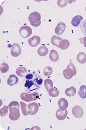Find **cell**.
I'll list each match as a JSON object with an SVG mask.
<instances>
[{
	"label": "cell",
	"instance_id": "cell-28",
	"mask_svg": "<svg viewBox=\"0 0 86 130\" xmlns=\"http://www.w3.org/2000/svg\"><path fill=\"white\" fill-rule=\"evenodd\" d=\"M53 72V70L51 67L48 66L46 67L44 70V75L46 77H49Z\"/></svg>",
	"mask_w": 86,
	"mask_h": 130
},
{
	"label": "cell",
	"instance_id": "cell-36",
	"mask_svg": "<svg viewBox=\"0 0 86 130\" xmlns=\"http://www.w3.org/2000/svg\"><path fill=\"white\" fill-rule=\"evenodd\" d=\"M85 11H86V7H85Z\"/></svg>",
	"mask_w": 86,
	"mask_h": 130
},
{
	"label": "cell",
	"instance_id": "cell-20",
	"mask_svg": "<svg viewBox=\"0 0 86 130\" xmlns=\"http://www.w3.org/2000/svg\"><path fill=\"white\" fill-rule=\"evenodd\" d=\"M76 89L74 86H72L71 87L67 88L65 91V93L68 96L71 97L74 96L76 94Z\"/></svg>",
	"mask_w": 86,
	"mask_h": 130
},
{
	"label": "cell",
	"instance_id": "cell-4",
	"mask_svg": "<svg viewBox=\"0 0 86 130\" xmlns=\"http://www.w3.org/2000/svg\"><path fill=\"white\" fill-rule=\"evenodd\" d=\"M21 98L22 100L26 102H31L32 101L37 100L39 98V94L36 92H34L31 94L25 92L22 93L21 94Z\"/></svg>",
	"mask_w": 86,
	"mask_h": 130
},
{
	"label": "cell",
	"instance_id": "cell-3",
	"mask_svg": "<svg viewBox=\"0 0 86 130\" xmlns=\"http://www.w3.org/2000/svg\"><path fill=\"white\" fill-rule=\"evenodd\" d=\"M28 19L32 26L38 27L41 24V17L38 12L34 11L29 15Z\"/></svg>",
	"mask_w": 86,
	"mask_h": 130
},
{
	"label": "cell",
	"instance_id": "cell-9",
	"mask_svg": "<svg viewBox=\"0 0 86 130\" xmlns=\"http://www.w3.org/2000/svg\"><path fill=\"white\" fill-rule=\"evenodd\" d=\"M66 25L63 22H59L55 29L56 34L58 36L61 35L65 30Z\"/></svg>",
	"mask_w": 86,
	"mask_h": 130
},
{
	"label": "cell",
	"instance_id": "cell-34",
	"mask_svg": "<svg viewBox=\"0 0 86 130\" xmlns=\"http://www.w3.org/2000/svg\"><path fill=\"white\" fill-rule=\"evenodd\" d=\"M33 77V75L31 73L28 74L26 75V79L28 80H31Z\"/></svg>",
	"mask_w": 86,
	"mask_h": 130
},
{
	"label": "cell",
	"instance_id": "cell-10",
	"mask_svg": "<svg viewBox=\"0 0 86 130\" xmlns=\"http://www.w3.org/2000/svg\"><path fill=\"white\" fill-rule=\"evenodd\" d=\"M40 38L39 37L34 36L28 40V43L31 47H35L40 44Z\"/></svg>",
	"mask_w": 86,
	"mask_h": 130
},
{
	"label": "cell",
	"instance_id": "cell-22",
	"mask_svg": "<svg viewBox=\"0 0 86 130\" xmlns=\"http://www.w3.org/2000/svg\"><path fill=\"white\" fill-rule=\"evenodd\" d=\"M78 94L80 98L82 99L86 98V86L82 85L80 87Z\"/></svg>",
	"mask_w": 86,
	"mask_h": 130
},
{
	"label": "cell",
	"instance_id": "cell-31",
	"mask_svg": "<svg viewBox=\"0 0 86 130\" xmlns=\"http://www.w3.org/2000/svg\"><path fill=\"white\" fill-rule=\"evenodd\" d=\"M68 1H61L59 0L57 1V5L60 7H66L67 5Z\"/></svg>",
	"mask_w": 86,
	"mask_h": 130
},
{
	"label": "cell",
	"instance_id": "cell-12",
	"mask_svg": "<svg viewBox=\"0 0 86 130\" xmlns=\"http://www.w3.org/2000/svg\"><path fill=\"white\" fill-rule=\"evenodd\" d=\"M58 104L60 109L64 111L68 107L69 103L66 99L62 98L59 100Z\"/></svg>",
	"mask_w": 86,
	"mask_h": 130
},
{
	"label": "cell",
	"instance_id": "cell-19",
	"mask_svg": "<svg viewBox=\"0 0 86 130\" xmlns=\"http://www.w3.org/2000/svg\"><path fill=\"white\" fill-rule=\"evenodd\" d=\"M70 45L69 41L67 39H64L60 41L59 43V48L62 50H65L67 49Z\"/></svg>",
	"mask_w": 86,
	"mask_h": 130
},
{
	"label": "cell",
	"instance_id": "cell-11",
	"mask_svg": "<svg viewBox=\"0 0 86 130\" xmlns=\"http://www.w3.org/2000/svg\"><path fill=\"white\" fill-rule=\"evenodd\" d=\"M68 114V112L67 110L63 111L59 109L57 111L56 116V118L58 120H63L66 119Z\"/></svg>",
	"mask_w": 86,
	"mask_h": 130
},
{
	"label": "cell",
	"instance_id": "cell-26",
	"mask_svg": "<svg viewBox=\"0 0 86 130\" xmlns=\"http://www.w3.org/2000/svg\"><path fill=\"white\" fill-rule=\"evenodd\" d=\"M34 80H26V83H25V87L28 89H31V88L33 86H35L38 87V86L37 85H36V81H35V83L34 82V81H33Z\"/></svg>",
	"mask_w": 86,
	"mask_h": 130
},
{
	"label": "cell",
	"instance_id": "cell-27",
	"mask_svg": "<svg viewBox=\"0 0 86 130\" xmlns=\"http://www.w3.org/2000/svg\"><path fill=\"white\" fill-rule=\"evenodd\" d=\"M9 66L6 63H3L1 64L0 67V70L2 73H5L9 71Z\"/></svg>",
	"mask_w": 86,
	"mask_h": 130
},
{
	"label": "cell",
	"instance_id": "cell-16",
	"mask_svg": "<svg viewBox=\"0 0 86 130\" xmlns=\"http://www.w3.org/2000/svg\"><path fill=\"white\" fill-rule=\"evenodd\" d=\"M49 53V50L47 46H40L37 50V53L39 55L44 57L47 55Z\"/></svg>",
	"mask_w": 86,
	"mask_h": 130
},
{
	"label": "cell",
	"instance_id": "cell-18",
	"mask_svg": "<svg viewBox=\"0 0 86 130\" xmlns=\"http://www.w3.org/2000/svg\"><path fill=\"white\" fill-rule=\"evenodd\" d=\"M77 61L81 64H84L86 63V54L85 53H79L77 56Z\"/></svg>",
	"mask_w": 86,
	"mask_h": 130
},
{
	"label": "cell",
	"instance_id": "cell-7",
	"mask_svg": "<svg viewBox=\"0 0 86 130\" xmlns=\"http://www.w3.org/2000/svg\"><path fill=\"white\" fill-rule=\"evenodd\" d=\"M28 112L29 115H35L39 110V105L36 102H33L29 104L28 106Z\"/></svg>",
	"mask_w": 86,
	"mask_h": 130
},
{
	"label": "cell",
	"instance_id": "cell-33",
	"mask_svg": "<svg viewBox=\"0 0 86 130\" xmlns=\"http://www.w3.org/2000/svg\"><path fill=\"white\" fill-rule=\"evenodd\" d=\"M34 80H35V81H36V82L38 84V85L39 86H40L41 85L43 82V80L42 79H38V78H35V79H34Z\"/></svg>",
	"mask_w": 86,
	"mask_h": 130
},
{
	"label": "cell",
	"instance_id": "cell-35",
	"mask_svg": "<svg viewBox=\"0 0 86 130\" xmlns=\"http://www.w3.org/2000/svg\"><path fill=\"white\" fill-rule=\"evenodd\" d=\"M35 129H36V130H41L39 127L37 126H33L30 130H35Z\"/></svg>",
	"mask_w": 86,
	"mask_h": 130
},
{
	"label": "cell",
	"instance_id": "cell-14",
	"mask_svg": "<svg viewBox=\"0 0 86 130\" xmlns=\"http://www.w3.org/2000/svg\"><path fill=\"white\" fill-rule=\"evenodd\" d=\"M83 18L81 16L77 15L74 17L71 21V24L73 26L77 27L79 26Z\"/></svg>",
	"mask_w": 86,
	"mask_h": 130
},
{
	"label": "cell",
	"instance_id": "cell-15",
	"mask_svg": "<svg viewBox=\"0 0 86 130\" xmlns=\"http://www.w3.org/2000/svg\"><path fill=\"white\" fill-rule=\"evenodd\" d=\"M49 59L52 62H57L59 59V55L58 53L54 50H52L49 54Z\"/></svg>",
	"mask_w": 86,
	"mask_h": 130
},
{
	"label": "cell",
	"instance_id": "cell-23",
	"mask_svg": "<svg viewBox=\"0 0 86 130\" xmlns=\"http://www.w3.org/2000/svg\"><path fill=\"white\" fill-rule=\"evenodd\" d=\"M49 95L52 98H56L59 95V91L55 88L50 89L49 91Z\"/></svg>",
	"mask_w": 86,
	"mask_h": 130
},
{
	"label": "cell",
	"instance_id": "cell-29",
	"mask_svg": "<svg viewBox=\"0 0 86 130\" xmlns=\"http://www.w3.org/2000/svg\"><path fill=\"white\" fill-rule=\"evenodd\" d=\"M8 107L4 105V107L0 109V115L1 117H6L8 114Z\"/></svg>",
	"mask_w": 86,
	"mask_h": 130
},
{
	"label": "cell",
	"instance_id": "cell-13",
	"mask_svg": "<svg viewBox=\"0 0 86 130\" xmlns=\"http://www.w3.org/2000/svg\"><path fill=\"white\" fill-rule=\"evenodd\" d=\"M18 78L15 75H11L9 76L7 80V84L10 86L15 85L18 82Z\"/></svg>",
	"mask_w": 86,
	"mask_h": 130
},
{
	"label": "cell",
	"instance_id": "cell-2",
	"mask_svg": "<svg viewBox=\"0 0 86 130\" xmlns=\"http://www.w3.org/2000/svg\"><path fill=\"white\" fill-rule=\"evenodd\" d=\"M70 64L67 66V69L63 71L64 77L68 80H70L76 74V69L74 64L72 63L71 59H70Z\"/></svg>",
	"mask_w": 86,
	"mask_h": 130
},
{
	"label": "cell",
	"instance_id": "cell-32",
	"mask_svg": "<svg viewBox=\"0 0 86 130\" xmlns=\"http://www.w3.org/2000/svg\"><path fill=\"white\" fill-rule=\"evenodd\" d=\"M79 40H80V43L84 45V47H86V36L84 37L81 38L79 39Z\"/></svg>",
	"mask_w": 86,
	"mask_h": 130
},
{
	"label": "cell",
	"instance_id": "cell-21",
	"mask_svg": "<svg viewBox=\"0 0 86 130\" xmlns=\"http://www.w3.org/2000/svg\"><path fill=\"white\" fill-rule=\"evenodd\" d=\"M62 40H63V39L62 38L60 37H59L53 36L51 38V42L52 45L59 48V45L60 42Z\"/></svg>",
	"mask_w": 86,
	"mask_h": 130
},
{
	"label": "cell",
	"instance_id": "cell-25",
	"mask_svg": "<svg viewBox=\"0 0 86 130\" xmlns=\"http://www.w3.org/2000/svg\"><path fill=\"white\" fill-rule=\"evenodd\" d=\"M20 104L21 109L22 112L24 116H26L29 115L28 112V109H27V107L28 105L25 103L24 102L21 101L20 102Z\"/></svg>",
	"mask_w": 86,
	"mask_h": 130
},
{
	"label": "cell",
	"instance_id": "cell-8",
	"mask_svg": "<svg viewBox=\"0 0 86 130\" xmlns=\"http://www.w3.org/2000/svg\"><path fill=\"white\" fill-rule=\"evenodd\" d=\"M73 116L77 118H81L83 116V110L80 106L76 105L74 106L72 110Z\"/></svg>",
	"mask_w": 86,
	"mask_h": 130
},
{
	"label": "cell",
	"instance_id": "cell-24",
	"mask_svg": "<svg viewBox=\"0 0 86 130\" xmlns=\"http://www.w3.org/2000/svg\"><path fill=\"white\" fill-rule=\"evenodd\" d=\"M44 85L46 90L48 92H49L50 89L53 87V82L50 79H47L45 80Z\"/></svg>",
	"mask_w": 86,
	"mask_h": 130
},
{
	"label": "cell",
	"instance_id": "cell-17",
	"mask_svg": "<svg viewBox=\"0 0 86 130\" xmlns=\"http://www.w3.org/2000/svg\"><path fill=\"white\" fill-rule=\"evenodd\" d=\"M27 70L26 68L23 67H20L18 68L16 71V73L19 76L23 77L27 74Z\"/></svg>",
	"mask_w": 86,
	"mask_h": 130
},
{
	"label": "cell",
	"instance_id": "cell-30",
	"mask_svg": "<svg viewBox=\"0 0 86 130\" xmlns=\"http://www.w3.org/2000/svg\"><path fill=\"white\" fill-rule=\"evenodd\" d=\"M80 27L81 30L83 34L86 36V20L83 21L81 24Z\"/></svg>",
	"mask_w": 86,
	"mask_h": 130
},
{
	"label": "cell",
	"instance_id": "cell-1",
	"mask_svg": "<svg viewBox=\"0 0 86 130\" xmlns=\"http://www.w3.org/2000/svg\"><path fill=\"white\" fill-rule=\"evenodd\" d=\"M9 119L12 121L18 120L20 117L19 111V104L17 101H13L9 104Z\"/></svg>",
	"mask_w": 86,
	"mask_h": 130
},
{
	"label": "cell",
	"instance_id": "cell-6",
	"mask_svg": "<svg viewBox=\"0 0 86 130\" xmlns=\"http://www.w3.org/2000/svg\"><path fill=\"white\" fill-rule=\"evenodd\" d=\"M21 50L19 44L16 43L12 44L11 49V54L12 56L17 57L21 55Z\"/></svg>",
	"mask_w": 86,
	"mask_h": 130
},
{
	"label": "cell",
	"instance_id": "cell-5",
	"mask_svg": "<svg viewBox=\"0 0 86 130\" xmlns=\"http://www.w3.org/2000/svg\"><path fill=\"white\" fill-rule=\"evenodd\" d=\"M19 34L22 37L24 38H27L32 34V30L29 26H23L20 28Z\"/></svg>",
	"mask_w": 86,
	"mask_h": 130
}]
</instances>
